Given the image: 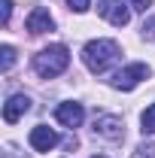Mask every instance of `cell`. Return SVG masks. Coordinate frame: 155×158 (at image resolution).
<instances>
[{
	"label": "cell",
	"mask_w": 155,
	"mask_h": 158,
	"mask_svg": "<svg viewBox=\"0 0 155 158\" xmlns=\"http://www.w3.org/2000/svg\"><path fill=\"white\" fill-rule=\"evenodd\" d=\"M97 12L116 27H125L131 21V12H128V6L122 0H97Z\"/></svg>",
	"instance_id": "277c9868"
},
{
	"label": "cell",
	"mask_w": 155,
	"mask_h": 158,
	"mask_svg": "<svg viewBox=\"0 0 155 158\" xmlns=\"http://www.w3.org/2000/svg\"><path fill=\"white\" fill-rule=\"evenodd\" d=\"M55 118H58L64 128H79L82 118H85V110H82V103H61L58 110H55Z\"/></svg>",
	"instance_id": "ba28073f"
},
{
	"label": "cell",
	"mask_w": 155,
	"mask_h": 158,
	"mask_svg": "<svg viewBox=\"0 0 155 158\" xmlns=\"http://www.w3.org/2000/svg\"><path fill=\"white\" fill-rule=\"evenodd\" d=\"M140 125H143V134H155V103L143 110V116H140Z\"/></svg>",
	"instance_id": "30bf717a"
},
{
	"label": "cell",
	"mask_w": 155,
	"mask_h": 158,
	"mask_svg": "<svg viewBox=\"0 0 155 158\" xmlns=\"http://www.w3.org/2000/svg\"><path fill=\"white\" fill-rule=\"evenodd\" d=\"M94 158H100V155H94Z\"/></svg>",
	"instance_id": "e0dca14e"
},
{
	"label": "cell",
	"mask_w": 155,
	"mask_h": 158,
	"mask_svg": "<svg viewBox=\"0 0 155 158\" xmlns=\"http://www.w3.org/2000/svg\"><path fill=\"white\" fill-rule=\"evenodd\" d=\"M149 3H152V0H131V6H134V9H143V12L149 9Z\"/></svg>",
	"instance_id": "2e32d148"
},
{
	"label": "cell",
	"mask_w": 155,
	"mask_h": 158,
	"mask_svg": "<svg viewBox=\"0 0 155 158\" xmlns=\"http://www.w3.org/2000/svg\"><path fill=\"white\" fill-rule=\"evenodd\" d=\"M94 134L103 137V140H110V143H119V140L125 137V125H122L119 116H97L94 118Z\"/></svg>",
	"instance_id": "5b68a950"
},
{
	"label": "cell",
	"mask_w": 155,
	"mask_h": 158,
	"mask_svg": "<svg viewBox=\"0 0 155 158\" xmlns=\"http://www.w3.org/2000/svg\"><path fill=\"white\" fill-rule=\"evenodd\" d=\"M143 37H146V40H152V43H155V19H149L146 24H143Z\"/></svg>",
	"instance_id": "9a60e30c"
},
{
	"label": "cell",
	"mask_w": 155,
	"mask_h": 158,
	"mask_svg": "<svg viewBox=\"0 0 155 158\" xmlns=\"http://www.w3.org/2000/svg\"><path fill=\"white\" fill-rule=\"evenodd\" d=\"M9 15H12V0H0V21L9 24Z\"/></svg>",
	"instance_id": "4fadbf2b"
},
{
	"label": "cell",
	"mask_w": 155,
	"mask_h": 158,
	"mask_svg": "<svg viewBox=\"0 0 155 158\" xmlns=\"http://www.w3.org/2000/svg\"><path fill=\"white\" fill-rule=\"evenodd\" d=\"M52 27H55V21L49 15V9H43V6H37V9L27 15V31H31V34H46V31H52Z\"/></svg>",
	"instance_id": "9c48e42d"
},
{
	"label": "cell",
	"mask_w": 155,
	"mask_h": 158,
	"mask_svg": "<svg viewBox=\"0 0 155 158\" xmlns=\"http://www.w3.org/2000/svg\"><path fill=\"white\" fill-rule=\"evenodd\" d=\"M131 158H155V143H140Z\"/></svg>",
	"instance_id": "7c38bea8"
},
{
	"label": "cell",
	"mask_w": 155,
	"mask_h": 158,
	"mask_svg": "<svg viewBox=\"0 0 155 158\" xmlns=\"http://www.w3.org/2000/svg\"><path fill=\"white\" fill-rule=\"evenodd\" d=\"M12 64H15V49L12 46H3L0 49V70L6 73V70H12Z\"/></svg>",
	"instance_id": "8fae6325"
},
{
	"label": "cell",
	"mask_w": 155,
	"mask_h": 158,
	"mask_svg": "<svg viewBox=\"0 0 155 158\" xmlns=\"http://www.w3.org/2000/svg\"><path fill=\"white\" fill-rule=\"evenodd\" d=\"M82 61H85V67L91 73H103L119 61V43H113V40H91L82 49Z\"/></svg>",
	"instance_id": "6da1fadb"
},
{
	"label": "cell",
	"mask_w": 155,
	"mask_h": 158,
	"mask_svg": "<svg viewBox=\"0 0 155 158\" xmlns=\"http://www.w3.org/2000/svg\"><path fill=\"white\" fill-rule=\"evenodd\" d=\"M67 64H70V52H67V46H49V49H40L37 55H34V70H37V76L43 79H52V76H61L64 70H67Z\"/></svg>",
	"instance_id": "7a4b0ae2"
},
{
	"label": "cell",
	"mask_w": 155,
	"mask_h": 158,
	"mask_svg": "<svg viewBox=\"0 0 155 158\" xmlns=\"http://www.w3.org/2000/svg\"><path fill=\"white\" fill-rule=\"evenodd\" d=\"M31 146L37 149V152H49V149H55L58 146V134L52 131V128H46V125H37L34 131H31Z\"/></svg>",
	"instance_id": "8992f818"
},
{
	"label": "cell",
	"mask_w": 155,
	"mask_h": 158,
	"mask_svg": "<svg viewBox=\"0 0 155 158\" xmlns=\"http://www.w3.org/2000/svg\"><path fill=\"white\" fill-rule=\"evenodd\" d=\"M27 110H31V98H27V94H12V98L3 103V118H6L9 125H15Z\"/></svg>",
	"instance_id": "52a82bcc"
},
{
	"label": "cell",
	"mask_w": 155,
	"mask_h": 158,
	"mask_svg": "<svg viewBox=\"0 0 155 158\" xmlns=\"http://www.w3.org/2000/svg\"><path fill=\"white\" fill-rule=\"evenodd\" d=\"M67 3H70V9H73V12H85V9L91 6V0H67Z\"/></svg>",
	"instance_id": "5bb4252c"
},
{
	"label": "cell",
	"mask_w": 155,
	"mask_h": 158,
	"mask_svg": "<svg viewBox=\"0 0 155 158\" xmlns=\"http://www.w3.org/2000/svg\"><path fill=\"white\" fill-rule=\"evenodd\" d=\"M146 76H149V67H146V64H131V67L119 70L116 76H113V88H119V91H131V88H137Z\"/></svg>",
	"instance_id": "3957f363"
}]
</instances>
